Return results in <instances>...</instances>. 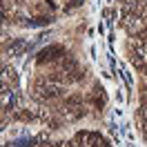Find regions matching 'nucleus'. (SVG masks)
<instances>
[{
	"label": "nucleus",
	"instance_id": "nucleus-1",
	"mask_svg": "<svg viewBox=\"0 0 147 147\" xmlns=\"http://www.w3.org/2000/svg\"><path fill=\"white\" fill-rule=\"evenodd\" d=\"M69 54L63 45H49L45 49H40L36 56V65L38 67H45V65H58L65 56Z\"/></svg>",
	"mask_w": 147,
	"mask_h": 147
},
{
	"label": "nucleus",
	"instance_id": "nucleus-2",
	"mask_svg": "<svg viewBox=\"0 0 147 147\" xmlns=\"http://www.w3.org/2000/svg\"><path fill=\"white\" fill-rule=\"evenodd\" d=\"M11 120L22 123V125H29V123H38V116H36V109H29V107H18V109L11 114Z\"/></svg>",
	"mask_w": 147,
	"mask_h": 147
},
{
	"label": "nucleus",
	"instance_id": "nucleus-3",
	"mask_svg": "<svg viewBox=\"0 0 147 147\" xmlns=\"http://www.w3.org/2000/svg\"><path fill=\"white\" fill-rule=\"evenodd\" d=\"M2 87H11V89L18 87V74H16L13 67L5 65V69H2Z\"/></svg>",
	"mask_w": 147,
	"mask_h": 147
}]
</instances>
